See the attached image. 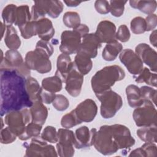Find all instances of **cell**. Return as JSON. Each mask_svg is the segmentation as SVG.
<instances>
[{
	"label": "cell",
	"mask_w": 157,
	"mask_h": 157,
	"mask_svg": "<svg viewBox=\"0 0 157 157\" xmlns=\"http://www.w3.org/2000/svg\"><path fill=\"white\" fill-rule=\"evenodd\" d=\"M0 71L1 116L13 110L31 107L33 102L26 91V78L13 69H0Z\"/></svg>",
	"instance_id": "6da1fadb"
},
{
	"label": "cell",
	"mask_w": 157,
	"mask_h": 157,
	"mask_svg": "<svg viewBox=\"0 0 157 157\" xmlns=\"http://www.w3.org/2000/svg\"><path fill=\"white\" fill-rule=\"evenodd\" d=\"M125 77L124 71L118 65H111L103 67L92 77L91 85L95 95L111 89L116 82Z\"/></svg>",
	"instance_id": "7a4b0ae2"
},
{
	"label": "cell",
	"mask_w": 157,
	"mask_h": 157,
	"mask_svg": "<svg viewBox=\"0 0 157 157\" xmlns=\"http://www.w3.org/2000/svg\"><path fill=\"white\" fill-rule=\"evenodd\" d=\"M96 96L101 102L100 112L105 119L113 117L123 105L121 97L111 89Z\"/></svg>",
	"instance_id": "3957f363"
},
{
	"label": "cell",
	"mask_w": 157,
	"mask_h": 157,
	"mask_svg": "<svg viewBox=\"0 0 157 157\" xmlns=\"http://www.w3.org/2000/svg\"><path fill=\"white\" fill-rule=\"evenodd\" d=\"M31 122L30 110L27 108L13 110L5 115L4 123L18 137L25 131L26 126Z\"/></svg>",
	"instance_id": "277c9868"
},
{
	"label": "cell",
	"mask_w": 157,
	"mask_h": 157,
	"mask_svg": "<svg viewBox=\"0 0 157 157\" xmlns=\"http://www.w3.org/2000/svg\"><path fill=\"white\" fill-rule=\"evenodd\" d=\"M93 145L98 152L104 155H110L118 150L109 125H103L97 131Z\"/></svg>",
	"instance_id": "5b68a950"
},
{
	"label": "cell",
	"mask_w": 157,
	"mask_h": 157,
	"mask_svg": "<svg viewBox=\"0 0 157 157\" xmlns=\"http://www.w3.org/2000/svg\"><path fill=\"white\" fill-rule=\"evenodd\" d=\"M132 117L136 126L139 127L156 125L157 111L153 102L144 101L142 105L134 109Z\"/></svg>",
	"instance_id": "8992f818"
},
{
	"label": "cell",
	"mask_w": 157,
	"mask_h": 157,
	"mask_svg": "<svg viewBox=\"0 0 157 157\" xmlns=\"http://www.w3.org/2000/svg\"><path fill=\"white\" fill-rule=\"evenodd\" d=\"M25 61L31 70L36 71L40 74L48 73L52 70L50 57L36 48L27 52Z\"/></svg>",
	"instance_id": "52a82bcc"
},
{
	"label": "cell",
	"mask_w": 157,
	"mask_h": 157,
	"mask_svg": "<svg viewBox=\"0 0 157 157\" xmlns=\"http://www.w3.org/2000/svg\"><path fill=\"white\" fill-rule=\"evenodd\" d=\"M25 156H57L55 147L42 139L40 136L33 137L31 142L26 145Z\"/></svg>",
	"instance_id": "ba28073f"
},
{
	"label": "cell",
	"mask_w": 157,
	"mask_h": 157,
	"mask_svg": "<svg viewBox=\"0 0 157 157\" xmlns=\"http://www.w3.org/2000/svg\"><path fill=\"white\" fill-rule=\"evenodd\" d=\"M75 136L72 131L67 128H60L58 131L56 150L60 157H72L74 155Z\"/></svg>",
	"instance_id": "9c48e42d"
},
{
	"label": "cell",
	"mask_w": 157,
	"mask_h": 157,
	"mask_svg": "<svg viewBox=\"0 0 157 157\" xmlns=\"http://www.w3.org/2000/svg\"><path fill=\"white\" fill-rule=\"evenodd\" d=\"M109 129L118 150L129 149L135 144L136 140L126 126L115 124L109 125Z\"/></svg>",
	"instance_id": "30bf717a"
},
{
	"label": "cell",
	"mask_w": 157,
	"mask_h": 157,
	"mask_svg": "<svg viewBox=\"0 0 157 157\" xmlns=\"http://www.w3.org/2000/svg\"><path fill=\"white\" fill-rule=\"evenodd\" d=\"M82 39L81 35L75 29L64 31L61 36L60 52L69 55L77 53L80 48Z\"/></svg>",
	"instance_id": "8fae6325"
},
{
	"label": "cell",
	"mask_w": 157,
	"mask_h": 157,
	"mask_svg": "<svg viewBox=\"0 0 157 157\" xmlns=\"http://www.w3.org/2000/svg\"><path fill=\"white\" fill-rule=\"evenodd\" d=\"M119 59L129 72L134 76L139 74L144 68L140 57L130 48L123 50L119 54Z\"/></svg>",
	"instance_id": "7c38bea8"
},
{
	"label": "cell",
	"mask_w": 157,
	"mask_h": 157,
	"mask_svg": "<svg viewBox=\"0 0 157 157\" xmlns=\"http://www.w3.org/2000/svg\"><path fill=\"white\" fill-rule=\"evenodd\" d=\"M96 132V128L90 130L86 126H82L77 128L74 132V147L77 149H82L93 145Z\"/></svg>",
	"instance_id": "4fadbf2b"
},
{
	"label": "cell",
	"mask_w": 157,
	"mask_h": 157,
	"mask_svg": "<svg viewBox=\"0 0 157 157\" xmlns=\"http://www.w3.org/2000/svg\"><path fill=\"white\" fill-rule=\"evenodd\" d=\"M74 110L78 119L82 123L92 121L98 113L97 105L91 99H86L81 102Z\"/></svg>",
	"instance_id": "5bb4252c"
},
{
	"label": "cell",
	"mask_w": 157,
	"mask_h": 157,
	"mask_svg": "<svg viewBox=\"0 0 157 157\" xmlns=\"http://www.w3.org/2000/svg\"><path fill=\"white\" fill-rule=\"evenodd\" d=\"M66 91L72 97H77L80 94L83 83V75L75 67L67 74L65 82Z\"/></svg>",
	"instance_id": "9a60e30c"
},
{
	"label": "cell",
	"mask_w": 157,
	"mask_h": 157,
	"mask_svg": "<svg viewBox=\"0 0 157 157\" xmlns=\"http://www.w3.org/2000/svg\"><path fill=\"white\" fill-rule=\"evenodd\" d=\"M135 53L140 57L143 63L147 64L151 71L156 72L157 69V53L149 45L145 43L138 44Z\"/></svg>",
	"instance_id": "2e32d148"
},
{
	"label": "cell",
	"mask_w": 157,
	"mask_h": 157,
	"mask_svg": "<svg viewBox=\"0 0 157 157\" xmlns=\"http://www.w3.org/2000/svg\"><path fill=\"white\" fill-rule=\"evenodd\" d=\"M102 45L95 33H88L82 40L80 48L77 53L83 54L90 58H94L98 55V49Z\"/></svg>",
	"instance_id": "e0dca14e"
},
{
	"label": "cell",
	"mask_w": 157,
	"mask_h": 157,
	"mask_svg": "<svg viewBox=\"0 0 157 157\" xmlns=\"http://www.w3.org/2000/svg\"><path fill=\"white\" fill-rule=\"evenodd\" d=\"M101 43H109L116 40V26L109 20H103L99 22L94 33Z\"/></svg>",
	"instance_id": "ac0fdd59"
},
{
	"label": "cell",
	"mask_w": 157,
	"mask_h": 157,
	"mask_svg": "<svg viewBox=\"0 0 157 157\" xmlns=\"http://www.w3.org/2000/svg\"><path fill=\"white\" fill-rule=\"evenodd\" d=\"M23 57L17 50H9L5 53V56L1 61L0 69L17 70L24 64Z\"/></svg>",
	"instance_id": "d6986e66"
},
{
	"label": "cell",
	"mask_w": 157,
	"mask_h": 157,
	"mask_svg": "<svg viewBox=\"0 0 157 157\" xmlns=\"http://www.w3.org/2000/svg\"><path fill=\"white\" fill-rule=\"evenodd\" d=\"M73 67L74 63L71 61L69 55L65 53H61L57 58L55 75L59 77L63 82L64 83L67 74Z\"/></svg>",
	"instance_id": "ffe728a7"
},
{
	"label": "cell",
	"mask_w": 157,
	"mask_h": 157,
	"mask_svg": "<svg viewBox=\"0 0 157 157\" xmlns=\"http://www.w3.org/2000/svg\"><path fill=\"white\" fill-rule=\"evenodd\" d=\"M37 35L41 40L49 41L54 36L55 31L53 23L47 18H43L36 21Z\"/></svg>",
	"instance_id": "44dd1931"
},
{
	"label": "cell",
	"mask_w": 157,
	"mask_h": 157,
	"mask_svg": "<svg viewBox=\"0 0 157 157\" xmlns=\"http://www.w3.org/2000/svg\"><path fill=\"white\" fill-rule=\"evenodd\" d=\"M29 110L32 122L41 125L44 124L48 117V109L41 101L38 100L33 102Z\"/></svg>",
	"instance_id": "7402d4cb"
},
{
	"label": "cell",
	"mask_w": 157,
	"mask_h": 157,
	"mask_svg": "<svg viewBox=\"0 0 157 157\" xmlns=\"http://www.w3.org/2000/svg\"><path fill=\"white\" fill-rule=\"evenodd\" d=\"M52 1H36L31 7V20L37 21L45 18L50 12Z\"/></svg>",
	"instance_id": "603a6c76"
},
{
	"label": "cell",
	"mask_w": 157,
	"mask_h": 157,
	"mask_svg": "<svg viewBox=\"0 0 157 157\" xmlns=\"http://www.w3.org/2000/svg\"><path fill=\"white\" fill-rule=\"evenodd\" d=\"M123 50V45L118 40H115L106 44L102 52V58L107 61H114Z\"/></svg>",
	"instance_id": "cb8c5ba5"
},
{
	"label": "cell",
	"mask_w": 157,
	"mask_h": 157,
	"mask_svg": "<svg viewBox=\"0 0 157 157\" xmlns=\"http://www.w3.org/2000/svg\"><path fill=\"white\" fill-rule=\"evenodd\" d=\"M126 94L128 104L132 108L142 105L144 100L140 94V88L135 85H129L126 88Z\"/></svg>",
	"instance_id": "d4e9b609"
},
{
	"label": "cell",
	"mask_w": 157,
	"mask_h": 157,
	"mask_svg": "<svg viewBox=\"0 0 157 157\" xmlns=\"http://www.w3.org/2000/svg\"><path fill=\"white\" fill-rule=\"evenodd\" d=\"M73 63L75 67L83 75L88 74L93 67L91 59L80 53H77Z\"/></svg>",
	"instance_id": "484cf974"
},
{
	"label": "cell",
	"mask_w": 157,
	"mask_h": 157,
	"mask_svg": "<svg viewBox=\"0 0 157 157\" xmlns=\"http://www.w3.org/2000/svg\"><path fill=\"white\" fill-rule=\"evenodd\" d=\"M4 42L9 50H17L21 45V40L13 26H7Z\"/></svg>",
	"instance_id": "4316f807"
},
{
	"label": "cell",
	"mask_w": 157,
	"mask_h": 157,
	"mask_svg": "<svg viewBox=\"0 0 157 157\" xmlns=\"http://www.w3.org/2000/svg\"><path fill=\"white\" fill-rule=\"evenodd\" d=\"M26 89L30 100L33 102L40 100V93L42 87L34 78L29 76L26 79Z\"/></svg>",
	"instance_id": "83f0119b"
},
{
	"label": "cell",
	"mask_w": 157,
	"mask_h": 157,
	"mask_svg": "<svg viewBox=\"0 0 157 157\" xmlns=\"http://www.w3.org/2000/svg\"><path fill=\"white\" fill-rule=\"evenodd\" d=\"M129 5L131 7L139 10L140 12L150 15L153 13L157 7L156 1H129Z\"/></svg>",
	"instance_id": "f1b7e54d"
},
{
	"label": "cell",
	"mask_w": 157,
	"mask_h": 157,
	"mask_svg": "<svg viewBox=\"0 0 157 157\" xmlns=\"http://www.w3.org/2000/svg\"><path fill=\"white\" fill-rule=\"evenodd\" d=\"M136 133L139 138L145 142H156V125L142 126L137 130Z\"/></svg>",
	"instance_id": "f546056e"
},
{
	"label": "cell",
	"mask_w": 157,
	"mask_h": 157,
	"mask_svg": "<svg viewBox=\"0 0 157 157\" xmlns=\"http://www.w3.org/2000/svg\"><path fill=\"white\" fill-rule=\"evenodd\" d=\"M63 81L59 77L55 75L44 78L42 81V88L48 91L57 93L60 91L63 88Z\"/></svg>",
	"instance_id": "4dcf8cb0"
},
{
	"label": "cell",
	"mask_w": 157,
	"mask_h": 157,
	"mask_svg": "<svg viewBox=\"0 0 157 157\" xmlns=\"http://www.w3.org/2000/svg\"><path fill=\"white\" fill-rule=\"evenodd\" d=\"M31 20V15L28 5L17 6L15 12L14 25L21 26Z\"/></svg>",
	"instance_id": "1f68e13d"
},
{
	"label": "cell",
	"mask_w": 157,
	"mask_h": 157,
	"mask_svg": "<svg viewBox=\"0 0 157 157\" xmlns=\"http://www.w3.org/2000/svg\"><path fill=\"white\" fill-rule=\"evenodd\" d=\"M42 128V125L31 121L26 126L24 132L18 137V139L25 141L31 138L39 136Z\"/></svg>",
	"instance_id": "d6a6232c"
},
{
	"label": "cell",
	"mask_w": 157,
	"mask_h": 157,
	"mask_svg": "<svg viewBox=\"0 0 157 157\" xmlns=\"http://www.w3.org/2000/svg\"><path fill=\"white\" fill-rule=\"evenodd\" d=\"M134 78L137 83H146L148 85L156 87V74L151 73L147 67L143 68L140 73Z\"/></svg>",
	"instance_id": "836d02e7"
},
{
	"label": "cell",
	"mask_w": 157,
	"mask_h": 157,
	"mask_svg": "<svg viewBox=\"0 0 157 157\" xmlns=\"http://www.w3.org/2000/svg\"><path fill=\"white\" fill-rule=\"evenodd\" d=\"M17 6L13 4L7 5L2 10V18L3 23L6 26H12L15 22V12Z\"/></svg>",
	"instance_id": "e575fe53"
},
{
	"label": "cell",
	"mask_w": 157,
	"mask_h": 157,
	"mask_svg": "<svg viewBox=\"0 0 157 157\" xmlns=\"http://www.w3.org/2000/svg\"><path fill=\"white\" fill-rule=\"evenodd\" d=\"M63 22L64 25L69 28L74 29L80 23V17L76 12H66L63 17Z\"/></svg>",
	"instance_id": "d590c367"
},
{
	"label": "cell",
	"mask_w": 157,
	"mask_h": 157,
	"mask_svg": "<svg viewBox=\"0 0 157 157\" xmlns=\"http://www.w3.org/2000/svg\"><path fill=\"white\" fill-rule=\"evenodd\" d=\"M82 122L78 119L75 115L74 110L63 116L61 120V125L64 128L69 129L76 125L80 124Z\"/></svg>",
	"instance_id": "8d00e7d4"
},
{
	"label": "cell",
	"mask_w": 157,
	"mask_h": 157,
	"mask_svg": "<svg viewBox=\"0 0 157 157\" xmlns=\"http://www.w3.org/2000/svg\"><path fill=\"white\" fill-rule=\"evenodd\" d=\"M21 36L26 39L37 35L36 21L31 20L27 23L18 27Z\"/></svg>",
	"instance_id": "74e56055"
},
{
	"label": "cell",
	"mask_w": 157,
	"mask_h": 157,
	"mask_svg": "<svg viewBox=\"0 0 157 157\" xmlns=\"http://www.w3.org/2000/svg\"><path fill=\"white\" fill-rule=\"evenodd\" d=\"M131 31L135 34H140L146 31L145 18L141 17H134L130 23Z\"/></svg>",
	"instance_id": "f35d334b"
},
{
	"label": "cell",
	"mask_w": 157,
	"mask_h": 157,
	"mask_svg": "<svg viewBox=\"0 0 157 157\" xmlns=\"http://www.w3.org/2000/svg\"><path fill=\"white\" fill-rule=\"evenodd\" d=\"M126 1H110V12L112 14V15L115 17H121L124 13V5L126 4Z\"/></svg>",
	"instance_id": "ab89813d"
},
{
	"label": "cell",
	"mask_w": 157,
	"mask_h": 157,
	"mask_svg": "<svg viewBox=\"0 0 157 157\" xmlns=\"http://www.w3.org/2000/svg\"><path fill=\"white\" fill-rule=\"evenodd\" d=\"M40 137L49 143L55 144L58 142V132L56 128L52 126H46L43 130Z\"/></svg>",
	"instance_id": "60d3db41"
},
{
	"label": "cell",
	"mask_w": 157,
	"mask_h": 157,
	"mask_svg": "<svg viewBox=\"0 0 157 157\" xmlns=\"http://www.w3.org/2000/svg\"><path fill=\"white\" fill-rule=\"evenodd\" d=\"M140 94L142 98L144 101H150L155 105L156 104V89L152 88L148 86H142L140 88Z\"/></svg>",
	"instance_id": "b9f144b4"
},
{
	"label": "cell",
	"mask_w": 157,
	"mask_h": 157,
	"mask_svg": "<svg viewBox=\"0 0 157 157\" xmlns=\"http://www.w3.org/2000/svg\"><path fill=\"white\" fill-rule=\"evenodd\" d=\"M53 107L58 111L66 110L69 106V101L67 98L63 94H56L52 102Z\"/></svg>",
	"instance_id": "7bdbcfd3"
},
{
	"label": "cell",
	"mask_w": 157,
	"mask_h": 157,
	"mask_svg": "<svg viewBox=\"0 0 157 157\" xmlns=\"http://www.w3.org/2000/svg\"><path fill=\"white\" fill-rule=\"evenodd\" d=\"M17 136L10 129L9 126L1 129V143L2 144H9L13 142Z\"/></svg>",
	"instance_id": "ee69618b"
},
{
	"label": "cell",
	"mask_w": 157,
	"mask_h": 157,
	"mask_svg": "<svg viewBox=\"0 0 157 157\" xmlns=\"http://www.w3.org/2000/svg\"><path fill=\"white\" fill-rule=\"evenodd\" d=\"M131 34L128 26L125 25H120L118 27L117 31H116V40H118L121 42H126L129 40Z\"/></svg>",
	"instance_id": "f6af8a7d"
},
{
	"label": "cell",
	"mask_w": 157,
	"mask_h": 157,
	"mask_svg": "<svg viewBox=\"0 0 157 157\" xmlns=\"http://www.w3.org/2000/svg\"><path fill=\"white\" fill-rule=\"evenodd\" d=\"M64 5L61 1H52L50 12L48 15L52 18H56L63 12Z\"/></svg>",
	"instance_id": "bcb514c9"
},
{
	"label": "cell",
	"mask_w": 157,
	"mask_h": 157,
	"mask_svg": "<svg viewBox=\"0 0 157 157\" xmlns=\"http://www.w3.org/2000/svg\"><path fill=\"white\" fill-rule=\"evenodd\" d=\"M35 48L39 50L42 52L48 55L49 57H50L53 53V46L51 45L49 41L47 40H44L40 39L37 42Z\"/></svg>",
	"instance_id": "7dc6e473"
},
{
	"label": "cell",
	"mask_w": 157,
	"mask_h": 157,
	"mask_svg": "<svg viewBox=\"0 0 157 157\" xmlns=\"http://www.w3.org/2000/svg\"><path fill=\"white\" fill-rule=\"evenodd\" d=\"M144 157L156 156L157 155V147L155 143L145 142L141 147Z\"/></svg>",
	"instance_id": "c3c4849f"
},
{
	"label": "cell",
	"mask_w": 157,
	"mask_h": 157,
	"mask_svg": "<svg viewBox=\"0 0 157 157\" xmlns=\"http://www.w3.org/2000/svg\"><path fill=\"white\" fill-rule=\"evenodd\" d=\"M94 8L100 14H107L110 12L109 2L105 0H98L94 2Z\"/></svg>",
	"instance_id": "681fc988"
},
{
	"label": "cell",
	"mask_w": 157,
	"mask_h": 157,
	"mask_svg": "<svg viewBox=\"0 0 157 157\" xmlns=\"http://www.w3.org/2000/svg\"><path fill=\"white\" fill-rule=\"evenodd\" d=\"M55 96V93L46 91L42 88L41 91L40 93V100L44 104H50L53 101Z\"/></svg>",
	"instance_id": "f907efd6"
},
{
	"label": "cell",
	"mask_w": 157,
	"mask_h": 157,
	"mask_svg": "<svg viewBox=\"0 0 157 157\" xmlns=\"http://www.w3.org/2000/svg\"><path fill=\"white\" fill-rule=\"evenodd\" d=\"M146 24V31H150L155 29L157 25V16L155 13L148 15L145 18Z\"/></svg>",
	"instance_id": "816d5d0a"
},
{
	"label": "cell",
	"mask_w": 157,
	"mask_h": 157,
	"mask_svg": "<svg viewBox=\"0 0 157 157\" xmlns=\"http://www.w3.org/2000/svg\"><path fill=\"white\" fill-rule=\"evenodd\" d=\"M77 31L82 37V38L86 35L87 34L89 33V28L88 26H86L85 24H80L79 26L76 27L75 28L73 29Z\"/></svg>",
	"instance_id": "f5cc1de1"
},
{
	"label": "cell",
	"mask_w": 157,
	"mask_h": 157,
	"mask_svg": "<svg viewBox=\"0 0 157 157\" xmlns=\"http://www.w3.org/2000/svg\"><path fill=\"white\" fill-rule=\"evenodd\" d=\"M156 30L154 29L150 36V42L155 47H156Z\"/></svg>",
	"instance_id": "db71d44e"
},
{
	"label": "cell",
	"mask_w": 157,
	"mask_h": 157,
	"mask_svg": "<svg viewBox=\"0 0 157 157\" xmlns=\"http://www.w3.org/2000/svg\"><path fill=\"white\" fill-rule=\"evenodd\" d=\"M64 2L68 7H77L82 3V1H64Z\"/></svg>",
	"instance_id": "11a10c76"
},
{
	"label": "cell",
	"mask_w": 157,
	"mask_h": 157,
	"mask_svg": "<svg viewBox=\"0 0 157 157\" xmlns=\"http://www.w3.org/2000/svg\"><path fill=\"white\" fill-rule=\"evenodd\" d=\"M1 37L2 38L4 34V31L6 30V28H7V26L2 22H1Z\"/></svg>",
	"instance_id": "9f6ffc18"
}]
</instances>
